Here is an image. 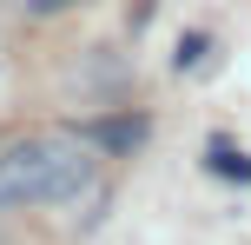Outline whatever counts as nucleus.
Returning a JSON list of instances; mask_svg holds the SVG:
<instances>
[{
  "label": "nucleus",
  "instance_id": "nucleus-1",
  "mask_svg": "<svg viewBox=\"0 0 251 245\" xmlns=\"http://www.w3.org/2000/svg\"><path fill=\"white\" fill-rule=\"evenodd\" d=\"M93 186L86 133H33L0 153V206H66Z\"/></svg>",
  "mask_w": 251,
  "mask_h": 245
},
{
  "label": "nucleus",
  "instance_id": "nucleus-2",
  "mask_svg": "<svg viewBox=\"0 0 251 245\" xmlns=\"http://www.w3.org/2000/svg\"><path fill=\"white\" fill-rule=\"evenodd\" d=\"M146 133H152V126L132 113V119H100V126H86V139L106 146V153H132V146H146Z\"/></svg>",
  "mask_w": 251,
  "mask_h": 245
},
{
  "label": "nucleus",
  "instance_id": "nucleus-3",
  "mask_svg": "<svg viewBox=\"0 0 251 245\" xmlns=\"http://www.w3.org/2000/svg\"><path fill=\"white\" fill-rule=\"evenodd\" d=\"M205 166H212V179H231V186H251V159L238 153L231 139H212L205 146Z\"/></svg>",
  "mask_w": 251,
  "mask_h": 245
},
{
  "label": "nucleus",
  "instance_id": "nucleus-4",
  "mask_svg": "<svg viewBox=\"0 0 251 245\" xmlns=\"http://www.w3.org/2000/svg\"><path fill=\"white\" fill-rule=\"evenodd\" d=\"M205 53H212V33H178V53H172V73H199Z\"/></svg>",
  "mask_w": 251,
  "mask_h": 245
},
{
  "label": "nucleus",
  "instance_id": "nucleus-5",
  "mask_svg": "<svg viewBox=\"0 0 251 245\" xmlns=\"http://www.w3.org/2000/svg\"><path fill=\"white\" fill-rule=\"evenodd\" d=\"M66 7H73V0H33V13H40V20H47V13H66Z\"/></svg>",
  "mask_w": 251,
  "mask_h": 245
}]
</instances>
